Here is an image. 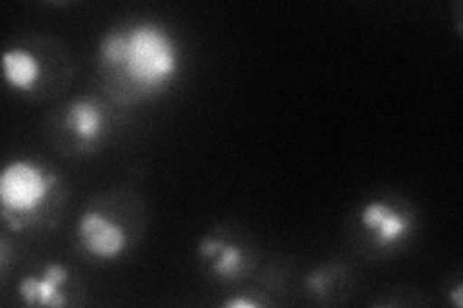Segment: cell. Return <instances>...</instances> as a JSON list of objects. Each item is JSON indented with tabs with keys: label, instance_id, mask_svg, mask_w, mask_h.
<instances>
[{
	"label": "cell",
	"instance_id": "obj_1",
	"mask_svg": "<svg viewBox=\"0 0 463 308\" xmlns=\"http://www.w3.org/2000/svg\"><path fill=\"white\" fill-rule=\"evenodd\" d=\"M99 58L109 71L143 93L165 89L180 71L178 42L155 22L112 29L100 41Z\"/></svg>",
	"mask_w": 463,
	"mask_h": 308
},
{
	"label": "cell",
	"instance_id": "obj_2",
	"mask_svg": "<svg viewBox=\"0 0 463 308\" xmlns=\"http://www.w3.org/2000/svg\"><path fill=\"white\" fill-rule=\"evenodd\" d=\"M56 185V175L32 160H14L0 173V204L5 222L35 216Z\"/></svg>",
	"mask_w": 463,
	"mask_h": 308
},
{
	"label": "cell",
	"instance_id": "obj_3",
	"mask_svg": "<svg viewBox=\"0 0 463 308\" xmlns=\"http://www.w3.org/2000/svg\"><path fill=\"white\" fill-rule=\"evenodd\" d=\"M78 239L87 253L100 260H114L124 255L128 247L126 231L97 210H87L76 226Z\"/></svg>",
	"mask_w": 463,
	"mask_h": 308
},
{
	"label": "cell",
	"instance_id": "obj_4",
	"mask_svg": "<svg viewBox=\"0 0 463 308\" xmlns=\"http://www.w3.org/2000/svg\"><path fill=\"white\" fill-rule=\"evenodd\" d=\"M361 226H364L379 247H392L405 241L411 233L413 219L398 212L388 202L373 201L367 202L359 214Z\"/></svg>",
	"mask_w": 463,
	"mask_h": 308
},
{
	"label": "cell",
	"instance_id": "obj_5",
	"mask_svg": "<svg viewBox=\"0 0 463 308\" xmlns=\"http://www.w3.org/2000/svg\"><path fill=\"white\" fill-rule=\"evenodd\" d=\"M68 268L51 262L41 275H27L20 284V297L27 306H62L61 287L68 282Z\"/></svg>",
	"mask_w": 463,
	"mask_h": 308
},
{
	"label": "cell",
	"instance_id": "obj_6",
	"mask_svg": "<svg viewBox=\"0 0 463 308\" xmlns=\"http://www.w3.org/2000/svg\"><path fill=\"white\" fill-rule=\"evenodd\" d=\"M66 126L81 141H97L105 134V110L93 98H80L68 108Z\"/></svg>",
	"mask_w": 463,
	"mask_h": 308
},
{
	"label": "cell",
	"instance_id": "obj_7",
	"mask_svg": "<svg viewBox=\"0 0 463 308\" xmlns=\"http://www.w3.org/2000/svg\"><path fill=\"white\" fill-rule=\"evenodd\" d=\"M5 81L16 91H32L41 76V64L27 49H8L3 54Z\"/></svg>",
	"mask_w": 463,
	"mask_h": 308
},
{
	"label": "cell",
	"instance_id": "obj_8",
	"mask_svg": "<svg viewBox=\"0 0 463 308\" xmlns=\"http://www.w3.org/2000/svg\"><path fill=\"white\" fill-rule=\"evenodd\" d=\"M213 272L219 277H234L241 264H243V253L241 248L236 245H228L222 241L219 253H216L213 258Z\"/></svg>",
	"mask_w": 463,
	"mask_h": 308
},
{
	"label": "cell",
	"instance_id": "obj_9",
	"mask_svg": "<svg viewBox=\"0 0 463 308\" xmlns=\"http://www.w3.org/2000/svg\"><path fill=\"white\" fill-rule=\"evenodd\" d=\"M221 245H222L221 239H214V238L203 239V241L199 243V255H201L203 258H213L216 253H219Z\"/></svg>",
	"mask_w": 463,
	"mask_h": 308
},
{
	"label": "cell",
	"instance_id": "obj_10",
	"mask_svg": "<svg viewBox=\"0 0 463 308\" xmlns=\"http://www.w3.org/2000/svg\"><path fill=\"white\" fill-rule=\"evenodd\" d=\"M224 306H228V308H257L259 303H255L251 299H245V297H238V299H228L224 303Z\"/></svg>",
	"mask_w": 463,
	"mask_h": 308
},
{
	"label": "cell",
	"instance_id": "obj_11",
	"mask_svg": "<svg viewBox=\"0 0 463 308\" xmlns=\"http://www.w3.org/2000/svg\"><path fill=\"white\" fill-rule=\"evenodd\" d=\"M463 287L461 285H458L454 291H452V299H454V303H456V306H463Z\"/></svg>",
	"mask_w": 463,
	"mask_h": 308
}]
</instances>
